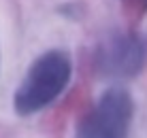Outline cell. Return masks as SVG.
Returning <instances> with one entry per match:
<instances>
[{"label":"cell","instance_id":"6da1fadb","mask_svg":"<svg viewBox=\"0 0 147 138\" xmlns=\"http://www.w3.org/2000/svg\"><path fill=\"white\" fill-rule=\"evenodd\" d=\"M70 72H73V64H70L68 53L58 49L43 53L28 68L26 76L22 79L15 91V111L22 117H28L49 106L66 89Z\"/></svg>","mask_w":147,"mask_h":138},{"label":"cell","instance_id":"7a4b0ae2","mask_svg":"<svg viewBox=\"0 0 147 138\" xmlns=\"http://www.w3.org/2000/svg\"><path fill=\"white\" fill-rule=\"evenodd\" d=\"M134 102L128 89L113 85L77 123V138H128Z\"/></svg>","mask_w":147,"mask_h":138},{"label":"cell","instance_id":"3957f363","mask_svg":"<svg viewBox=\"0 0 147 138\" xmlns=\"http://www.w3.org/2000/svg\"><path fill=\"white\" fill-rule=\"evenodd\" d=\"M147 62V40L136 34L109 38L96 53V70L109 79H130Z\"/></svg>","mask_w":147,"mask_h":138},{"label":"cell","instance_id":"277c9868","mask_svg":"<svg viewBox=\"0 0 147 138\" xmlns=\"http://www.w3.org/2000/svg\"><path fill=\"white\" fill-rule=\"evenodd\" d=\"M126 4H130L132 9H136V11H141V9L147 7V0H124Z\"/></svg>","mask_w":147,"mask_h":138}]
</instances>
